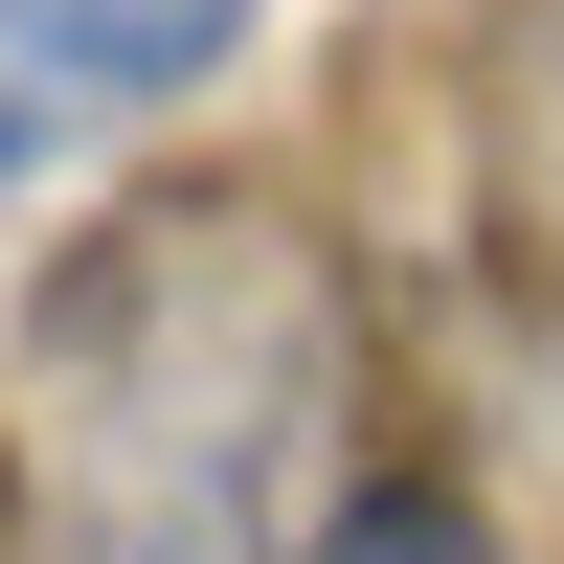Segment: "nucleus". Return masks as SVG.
<instances>
[{
	"label": "nucleus",
	"instance_id": "obj_2",
	"mask_svg": "<svg viewBox=\"0 0 564 564\" xmlns=\"http://www.w3.org/2000/svg\"><path fill=\"white\" fill-rule=\"evenodd\" d=\"M249 23L271 0H0V204H45L113 135H159L181 90H226Z\"/></svg>",
	"mask_w": 564,
	"mask_h": 564
},
{
	"label": "nucleus",
	"instance_id": "obj_3",
	"mask_svg": "<svg viewBox=\"0 0 564 564\" xmlns=\"http://www.w3.org/2000/svg\"><path fill=\"white\" fill-rule=\"evenodd\" d=\"M294 564H497V520L452 475H339V520H316Z\"/></svg>",
	"mask_w": 564,
	"mask_h": 564
},
{
	"label": "nucleus",
	"instance_id": "obj_1",
	"mask_svg": "<svg viewBox=\"0 0 564 564\" xmlns=\"http://www.w3.org/2000/svg\"><path fill=\"white\" fill-rule=\"evenodd\" d=\"M339 406L361 294L294 204H135L23 316V406H0L23 564H294L339 520Z\"/></svg>",
	"mask_w": 564,
	"mask_h": 564
}]
</instances>
